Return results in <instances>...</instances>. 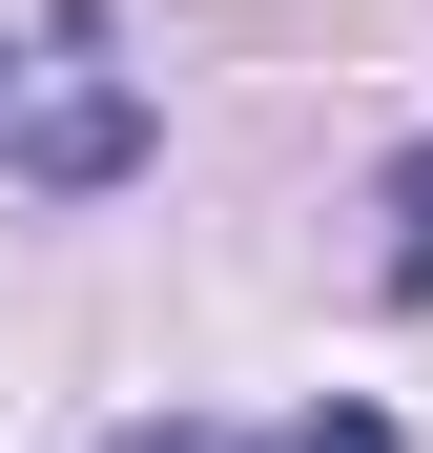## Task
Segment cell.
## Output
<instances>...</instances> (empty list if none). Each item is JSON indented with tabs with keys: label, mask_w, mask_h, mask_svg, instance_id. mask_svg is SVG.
<instances>
[{
	"label": "cell",
	"mask_w": 433,
	"mask_h": 453,
	"mask_svg": "<svg viewBox=\"0 0 433 453\" xmlns=\"http://www.w3.org/2000/svg\"><path fill=\"white\" fill-rule=\"evenodd\" d=\"M104 453H228V433H104Z\"/></svg>",
	"instance_id": "4"
},
{
	"label": "cell",
	"mask_w": 433,
	"mask_h": 453,
	"mask_svg": "<svg viewBox=\"0 0 433 453\" xmlns=\"http://www.w3.org/2000/svg\"><path fill=\"white\" fill-rule=\"evenodd\" d=\"M0 165L21 186H124L144 165V104L104 83V21H62V83L21 104V62H0Z\"/></svg>",
	"instance_id": "1"
},
{
	"label": "cell",
	"mask_w": 433,
	"mask_h": 453,
	"mask_svg": "<svg viewBox=\"0 0 433 453\" xmlns=\"http://www.w3.org/2000/svg\"><path fill=\"white\" fill-rule=\"evenodd\" d=\"M392 288H433V144L392 165Z\"/></svg>",
	"instance_id": "3"
},
{
	"label": "cell",
	"mask_w": 433,
	"mask_h": 453,
	"mask_svg": "<svg viewBox=\"0 0 433 453\" xmlns=\"http://www.w3.org/2000/svg\"><path fill=\"white\" fill-rule=\"evenodd\" d=\"M248 453H413L392 412H289V433H248Z\"/></svg>",
	"instance_id": "2"
}]
</instances>
